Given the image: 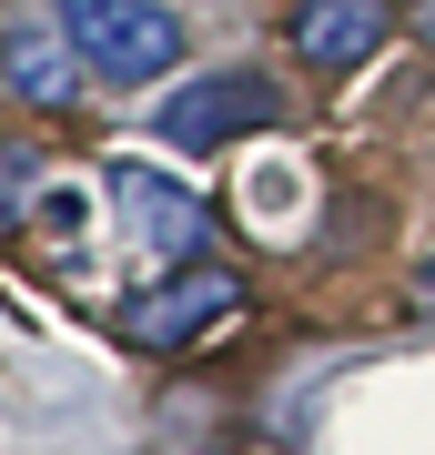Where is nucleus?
I'll return each mask as SVG.
<instances>
[{"label":"nucleus","mask_w":435,"mask_h":455,"mask_svg":"<svg viewBox=\"0 0 435 455\" xmlns=\"http://www.w3.org/2000/svg\"><path fill=\"white\" fill-rule=\"evenodd\" d=\"M0 82H11L31 112H71L81 101V51L61 20H0Z\"/></svg>","instance_id":"nucleus-6"},{"label":"nucleus","mask_w":435,"mask_h":455,"mask_svg":"<svg viewBox=\"0 0 435 455\" xmlns=\"http://www.w3.org/2000/svg\"><path fill=\"white\" fill-rule=\"evenodd\" d=\"M415 31H425V41H435V0H415Z\"/></svg>","instance_id":"nucleus-9"},{"label":"nucleus","mask_w":435,"mask_h":455,"mask_svg":"<svg viewBox=\"0 0 435 455\" xmlns=\"http://www.w3.org/2000/svg\"><path fill=\"white\" fill-rule=\"evenodd\" d=\"M263 122H284V92L263 82V71H203V82H182L152 112V132L173 152H223V142H243V132H263Z\"/></svg>","instance_id":"nucleus-3"},{"label":"nucleus","mask_w":435,"mask_h":455,"mask_svg":"<svg viewBox=\"0 0 435 455\" xmlns=\"http://www.w3.org/2000/svg\"><path fill=\"white\" fill-rule=\"evenodd\" d=\"M41 203H51V163H41V142H11V132H0V243H11L20 223H41Z\"/></svg>","instance_id":"nucleus-7"},{"label":"nucleus","mask_w":435,"mask_h":455,"mask_svg":"<svg viewBox=\"0 0 435 455\" xmlns=\"http://www.w3.org/2000/svg\"><path fill=\"white\" fill-rule=\"evenodd\" d=\"M385 31H395V0H294L284 11V41L304 51V71H324V82L365 71L385 51Z\"/></svg>","instance_id":"nucleus-5"},{"label":"nucleus","mask_w":435,"mask_h":455,"mask_svg":"<svg viewBox=\"0 0 435 455\" xmlns=\"http://www.w3.org/2000/svg\"><path fill=\"white\" fill-rule=\"evenodd\" d=\"M112 212H122L132 253H152V263H203V243H213V203L173 172H142V163L112 172Z\"/></svg>","instance_id":"nucleus-4"},{"label":"nucleus","mask_w":435,"mask_h":455,"mask_svg":"<svg viewBox=\"0 0 435 455\" xmlns=\"http://www.w3.org/2000/svg\"><path fill=\"white\" fill-rule=\"evenodd\" d=\"M243 314V274H223V263H182V274H162L142 283L122 304V344H142V355H182L193 334L213 324H233Z\"/></svg>","instance_id":"nucleus-2"},{"label":"nucleus","mask_w":435,"mask_h":455,"mask_svg":"<svg viewBox=\"0 0 435 455\" xmlns=\"http://www.w3.org/2000/svg\"><path fill=\"white\" fill-rule=\"evenodd\" d=\"M405 304H415V314H435V263H425V274H415V293H405Z\"/></svg>","instance_id":"nucleus-8"},{"label":"nucleus","mask_w":435,"mask_h":455,"mask_svg":"<svg viewBox=\"0 0 435 455\" xmlns=\"http://www.w3.org/2000/svg\"><path fill=\"white\" fill-rule=\"evenodd\" d=\"M51 20L71 31L81 71H101L122 92H142V82H162L182 61V20L162 0H51Z\"/></svg>","instance_id":"nucleus-1"}]
</instances>
